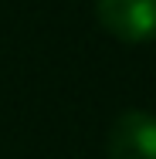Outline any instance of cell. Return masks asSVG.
<instances>
[{
  "label": "cell",
  "instance_id": "cell-2",
  "mask_svg": "<svg viewBox=\"0 0 156 159\" xmlns=\"http://www.w3.org/2000/svg\"><path fill=\"white\" fill-rule=\"evenodd\" d=\"M109 159H156V115L129 108L116 115L105 135Z\"/></svg>",
  "mask_w": 156,
  "mask_h": 159
},
{
  "label": "cell",
  "instance_id": "cell-1",
  "mask_svg": "<svg viewBox=\"0 0 156 159\" xmlns=\"http://www.w3.org/2000/svg\"><path fill=\"white\" fill-rule=\"evenodd\" d=\"M95 17L125 44H146L156 37V0H95Z\"/></svg>",
  "mask_w": 156,
  "mask_h": 159
}]
</instances>
